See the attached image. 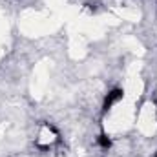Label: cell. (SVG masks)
Returning a JSON list of instances; mask_svg holds the SVG:
<instances>
[{
  "mask_svg": "<svg viewBox=\"0 0 157 157\" xmlns=\"http://www.w3.org/2000/svg\"><path fill=\"white\" fill-rule=\"evenodd\" d=\"M154 157H157V154H155V155H154Z\"/></svg>",
  "mask_w": 157,
  "mask_h": 157,
  "instance_id": "obj_4",
  "label": "cell"
},
{
  "mask_svg": "<svg viewBox=\"0 0 157 157\" xmlns=\"http://www.w3.org/2000/svg\"><path fill=\"white\" fill-rule=\"evenodd\" d=\"M154 102H155V115H157V99L154 101Z\"/></svg>",
  "mask_w": 157,
  "mask_h": 157,
  "instance_id": "obj_3",
  "label": "cell"
},
{
  "mask_svg": "<svg viewBox=\"0 0 157 157\" xmlns=\"http://www.w3.org/2000/svg\"><path fill=\"white\" fill-rule=\"evenodd\" d=\"M122 97H124V90H122V88H113V90H110V91L106 93L104 101H102V113H108V112L112 110V106H113L115 102H119Z\"/></svg>",
  "mask_w": 157,
  "mask_h": 157,
  "instance_id": "obj_1",
  "label": "cell"
},
{
  "mask_svg": "<svg viewBox=\"0 0 157 157\" xmlns=\"http://www.w3.org/2000/svg\"><path fill=\"white\" fill-rule=\"evenodd\" d=\"M97 143H99V146L102 148V150H110L112 148V137L102 130L101 133H99V137H97Z\"/></svg>",
  "mask_w": 157,
  "mask_h": 157,
  "instance_id": "obj_2",
  "label": "cell"
}]
</instances>
